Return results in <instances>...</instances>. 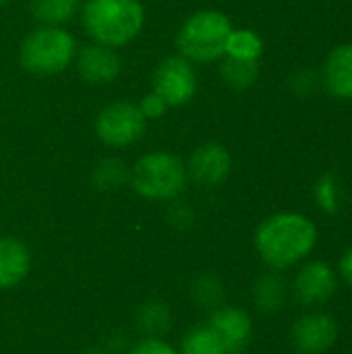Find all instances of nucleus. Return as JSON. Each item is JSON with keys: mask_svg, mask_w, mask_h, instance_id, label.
I'll return each mask as SVG.
<instances>
[{"mask_svg": "<svg viewBox=\"0 0 352 354\" xmlns=\"http://www.w3.org/2000/svg\"><path fill=\"white\" fill-rule=\"evenodd\" d=\"M6 2H8V0H0V4H6Z\"/></svg>", "mask_w": 352, "mask_h": 354, "instance_id": "27", "label": "nucleus"}, {"mask_svg": "<svg viewBox=\"0 0 352 354\" xmlns=\"http://www.w3.org/2000/svg\"><path fill=\"white\" fill-rule=\"evenodd\" d=\"M81 10V0H31V12L41 25L60 27Z\"/></svg>", "mask_w": 352, "mask_h": 354, "instance_id": "17", "label": "nucleus"}, {"mask_svg": "<svg viewBox=\"0 0 352 354\" xmlns=\"http://www.w3.org/2000/svg\"><path fill=\"white\" fill-rule=\"evenodd\" d=\"M75 54L77 41L66 29L41 25L23 39L19 60L33 75H56L71 64Z\"/></svg>", "mask_w": 352, "mask_h": 354, "instance_id": "5", "label": "nucleus"}, {"mask_svg": "<svg viewBox=\"0 0 352 354\" xmlns=\"http://www.w3.org/2000/svg\"><path fill=\"white\" fill-rule=\"evenodd\" d=\"M324 85L330 95L352 100V41L336 46L324 62Z\"/></svg>", "mask_w": 352, "mask_h": 354, "instance_id": "13", "label": "nucleus"}, {"mask_svg": "<svg viewBox=\"0 0 352 354\" xmlns=\"http://www.w3.org/2000/svg\"><path fill=\"white\" fill-rule=\"evenodd\" d=\"M135 324H137V328H139V332L143 336L162 338L172 326L170 307L166 303H162V301H147L135 313Z\"/></svg>", "mask_w": 352, "mask_h": 354, "instance_id": "16", "label": "nucleus"}, {"mask_svg": "<svg viewBox=\"0 0 352 354\" xmlns=\"http://www.w3.org/2000/svg\"><path fill=\"white\" fill-rule=\"evenodd\" d=\"M137 106H139L141 114H143L147 120H149V118H151V120H154V118H160V116L166 112V108H168V106H166V102H164L158 93H154V91H151V93H147V95L137 104Z\"/></svg>", "mask_w": 352, "mask_h": 354, "instance_id": "24", "label": "nucleus"}, {"mask_svg": "<svg viewBox=\"0 0 352 354\" xmlns=\"http://www.w3.org/2000/svg\"><path fill=\"white\" fill-rule=\"evenodd\" d=\"M31 270V255L23 241L15 236L0 239V290L19 286Z\"/></svg>", "mask_w": 352, "mask_h": 354, "instance_id": "14", "label": "nucleus"}, {"mask_svg": "<svg viewBox=\"0 0 352 354\" xmlns=\"http://www.w3.org/2000/svg\"><path fill=\"white\" fill-rule=\"evenodd\" d=\"M317 197H319V201H322L324 207L334 209V205H336V189H334V185H332L330 178H324V180H322Z\"/></svg>", "mask_w": 352, "mask_h": 354, "instance_id": "25", "label": "nucleus"}, {"mask_svg": "<svg viewBox=\"0 0 352 354\" xmlns=\"http://www.w3.org/2000/svg\"><path fill=\"white\" fill-rule=\"evenodd\" d=\"M288 299V284L286 280L272 270L270 274H261L253 286V303L263 313H278Z\"/></svg>", "mask_w": 352, "mask_h": 354, "instance_id": "15", "label": "nucleus"}, {"mask_svg": "<svg viewBox=\"0 0 352 354\" xmlns=\"http://www.w3.org/2000/svg\"><path fill=\"white\" fill-rule=\"evenodd\" d=\"M207 326L218 336L226 354H241L247 351L253 338V319L251 315L232 305H222L212 311Z\"/></svg>", "mask_w": 352, "mask_h": 354, "instance_id": "9", "label": "nucleus"}, {"mask_svg": "<svg viewBox=\"0 0 352 354\" xmlns=\"http://www.w3.org/2000/svg\"><path fill=\"white\" fill-rule=\"evenodd\" d=\"M338 274L346 282V286L352 288V247L342 255V259L338 263Z\"/></svg>", "mask_w": 352, "mask_h": 354, "instance_id": "26", "label": "nucleus"}, {"mask_svg": "<svg viewBox=\"0 0 352 354\" xmlns=\"http://www.w3.org/2000/svg\"><path fill=\"white\" fill-rule=\"evenodd\" d=\"M197 91V73L193 64L183 56L164 58L154 73V93H158L166 106H183L191 102Z\"/></svg>", "mask_w": 352, "mask_h": 354, "instance_id": "7", "label": "nucleus"}, {"mask_svg": "<svg viewBox=\"0 0 352 354\" xmlns=\"http://www.w3.org/2000/svg\"><path fill=\"white\" fill-rule=\"evenodd\" d=\"M290 340L301 354L328 353L338 340V322L324 311L305 313L293 324Z\"/></svg>", "mask_w": 352, "mask_h": 354, "instance_id": "8", "label": "nucleus"}, {"mask_svg": "<svg viewBox=\"0 0 352 354\" xmlns=\"http://www.w3.org/2000/svg\"><path fill=\"white\" fill-rule=\"evenodd\" d=\"M178 354H226L218 336L212 332L210 326H197L189 330L183 340Z\"/></svg>", "mask_w": 352, "mask_h": 354, "instance_id": "20", "label": "nucleus"}, {"mask_svg": "<svg viewBox=\"0 0 352 354\" xmlns=\"http://www.w3.org/2000/svg\"><path fill=\"white\" fill-rule=\"evenodd\" d=\"M81 21L95 44L118 48L139 35L145 10L139 0H85Z\"/></svg>", "mask_w": 352, "mask_h": 354, "instance_id": "2", "label": "nucleus"}, {"mask_svg": "<svg viewBox=\"0 0 352 354\" xmlns=\"http://www.w3.org/2000/svg\"><path fill=\"white\" fill-rule=\"evenodd\" d=\"M263 52L261 37L251 29H232L226 41L224 56L241 58V60H259Z\"/></svg>", "mask_w": 352, "mask_h": 354, "instance_id": "19", "label": "nucleus"}, {"mask_svg": "<svg viewBox=\"0 0 352 354\" xmlns=\"http://www.w3.org/2000/svg\"><path fill=\"white\" fill-rule=\"evenodd\" d=\"M232 168L230 151L222 143H203L189 160L187 176L201 187H216L226 180Z\"/></svg>", "mask_w": 352, "mask_h": 354, "instance_id": "11", "label": "nucleus"}, {"mask_svg": "<svg viewBox=\"0 0 352 354\" xmlns=\"http://www.w3.org/2000/svg\"><path fill=\"white\" fill-rule=\"evenodd\" d=\"M191 295H193V301L207 311H214L224 305V286L212 274L197 276L191 286Z\"/></svg>", "mask_w": 352, "mask_h": 354, "instance_id": "21", "label": "nucleus"}, {"mask_svg": "<svg viewBox=\"0 0 352 354\" xmlns=\"http://www.w3.org/2000/svg\"><path fill=\"white\" fill-rule=\"evenodd\" d=\"M127 354H178V351L168 344L164 338H154V336H143L137 340Z\"/></svg>", "mask_w": 352, "mask_h": 354, "instance_id": "23", "label": "nucleus"}, {"mask_svg": "<svg viewBox=\"0 0 352 354\" xmlns=\"http://www.w3.org/2000/svg\"><path fill=\"white\" fill-rule=\"evenodd\" d=\"M232 29L234 27L224 12L199 10L180 25L176 35L178 52L189 62H214L224 56Z\"/></svg>", "mask_w": 352, "mask_h": 354, "instance_id": "4", "label": "nucleus"}, {"mask_svg": "<svg viewBox=\"0 0 352 354\" xmlns=\"http://www.w3.org/2000/svg\"><path fill=\"white\" fill-rule=\"evenodd\" d=\"M129 180L133 189L151 201H172L187 187V166L168 151H151L137 160Z\"/></svg>", "mask_w": 352, "mask_h": 354, "instance_id": "3", "label": "nucleus"}, {"mask_svg": "<svg viewBox=\"0 0 352 354\" xmlns=\"http://www.w3.org/2000/svg\"><path fill=\"white\" fill-rule=\"evenodd\" d=\"M75 56H77V71L81 79L91 85H106L114 81L120 73V58L108 46L91 44L81 48Z\"/></svg>", "mask_w": 352, "mask_h": 354, "instance_id": "12", "label": "nucleus"}, {"mask_svg": "<svg viewBox=\"0 0 352 354\" xmlns=\"http://www.w3.org/2000/svg\"><path fill=\"white\" fill-rule=\"evenodd\" d=\"M338 288V274L326 261H307L299 268L293 290L307 307L326 305Z\"/></svg>", "mask_w": 352, "mask_h": 354, "instance_id": "10", "label": "nucleus"}, {"mask_svg": "<svg viewBox=\"0 0 352 354\" xmlns=\"http://www.w3.org/2000/svg\"><path fill=\"white\" fill-rule=\"evenodd\" d=\"M259 75V60H241L226 56L222 62V79L232 89H247Z\"/></svg>", "mask_w": 352, "mask_h": 354, "instance_id": "18", "label": "nucleus"}, {"mask_svg": "<svg viewBox=\"0 0 352 354\" xmlns=\"http://www.w3.org/2000/svg\"><path fill=\"white\" fill-rule=\"evenodd\" d=\"M317 245L315 224L297 212H280L266 218L255 230V249L261 261L276 270H288L305 261Z\"/></svg>", "mask_w": 352, "mask_h": 354, "instance_id": "1", "label": "nucleus"}, {"mask_svg": "<svg viewBox=\"0 0 352 354\" xmlns=\"http://www.w3.org/2000/svg\"><path fill=\"white\" fill-rule=\"evenodd\" d=\"M147 118L137 104L114 102L106 106L95 118V135L110 147H127L139 141L145 133Z\"/></svg>", "mask_w": 352, "mask_h": 354, "instance_id": "6", "label": "nucleus"}, {"mask_svg": "<svg viewBox=\"0 0 352 354\" xmlns=\"http://www.w3.org/2000/svg\"><path fill=\"white\" fill-rule=\"evenodd\" d=\"M129 170L124 166L122 160H116V158H106L102 160L95 170H93V185L102 191H112L120 185H124L129 180Z\"/></svg>", "mask_w": 352, "mask_h": 354, "instance_id": "22", "label": "nucleus"}, {"mask_svg": "<svg viewBox=\"0 0 352 354\" xmlns=\"http://www.w3.org/2000/svg\"><path fill=\"white\" fill-rule=\"evenodd\" d=\"M87 354H100V353H87Z\"/></svg>", "mask_w": 352, "mask_h": 354, "instance_id": "28", "label": "nucleus"}]
</instances>
